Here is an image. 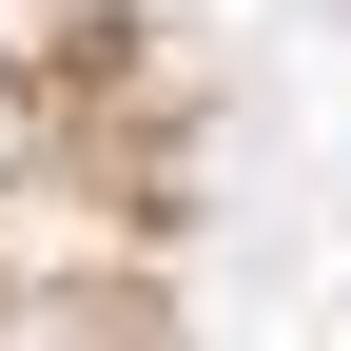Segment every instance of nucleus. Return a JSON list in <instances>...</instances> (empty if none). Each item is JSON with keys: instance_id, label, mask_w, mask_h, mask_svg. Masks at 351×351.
I'll list each match as a JSON object with an SVG mask.
<instances>
[{"instance_id": "nucleus-1", "label": "nucleus", "mask_w": 351, "mask_h": 351, "mask_svg": "<svg viewBox=\"0 0 351 351\" xmlns=\"http://www.w3.org/2000/svg\"><path fill=\"white\" fill-rule=\"evenodd\" d=\"M20 20H78V0H20Z\"/></svg>"}]
</instances>
